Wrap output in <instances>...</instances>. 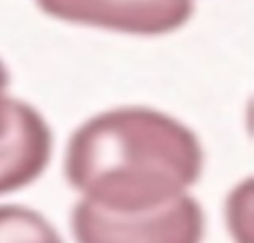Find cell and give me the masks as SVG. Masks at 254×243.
<instances>
[{"label": "cell", "instance_id": "4", "mask_svg": "<svg viewBox=\"0 0 254 243\" xmlns=\"http://www.w3.org/2000/svg\"><path fill=\"white\" fill-rule=\"evenodd\" d=\"M52 159V129L29 105L13 98L7 127L0 132V194L34 183Z\"/></svg>", "mask_w": 254, "mask_h": 243}, {"label": "cell", "instance_id": "5", "mask_svg": "<svg viewBox=\"0 0 254 243\" xmlns=\"http://www.w3.org/2000/svg\"><path fill=\"white\" fill-rule=\"evenodd\" d=\"M0 243H63V239L36 210L0 205Z\"/></svg>", "mask_w": 254, "mask_h": 243}, {"label": "cell", "instance_id": "1", "mask_svg": "<svg viewBox=\"0 0 254 243\" xmlns=\"http://www.w3.org/2000/svg\"><path fill=\"white\" fill-rule=\"evenodd\" d=\"M69 183L85 201L140 212L185 194L203 172L196 134L149 107H119L89 119L69 138Z\"/></svg>", "mask_w": 254, "mask_h": 243}, {"label": "cell", "instance_id": "6", "mask_svg": "<svg viewBox=\"0 0 254 243\" xmlns=\"http://www.w3.org/2000/svg\"><path fill=\"white\" fill-rule=\"evenodd\" d=\"M7 87H9V71L4 67V62L0 61V132L7 127L13 107V98L7 96Z\"/></svg>", "mask_w": 254, "mask_h": 243}, {"label": "cell", "instance_id": "2", "mask_svg": "<svg viewBox=\"0 0 254 243\" xmlns=\"http://www.w3.org/2000/svg\"><path fill=\"white\" fill-rule=\"evenodd\" d=\"M76 243H201L205 214L188 194L140 212H114L80 201L71 212Z\"/></svg>", "mask_w": 254, "mask_h": 243}, {"label": "cell", "instance_id": "3", "mask_svg": "<svg viewBox=\"0 0 254 243\" xmlns=\"http://www.w3.org/2000/svg\"><path fill=\"white\" fill-rule=\"evenodd\" d=\"M36 4L63 22L134 36L170 34L194 13V0H36Z\"/></svg>", "mask_w": 254, "mask_h": 243}]
</instances>
